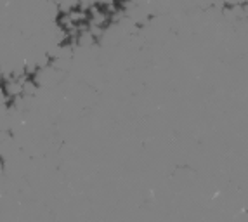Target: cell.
<instances>
[{
    "mask_svg": "<svg viewBox=\"0 0 248 222\" xmlns=\"http://www.w3.org/2000/svg\"><path fill=\"white\" fill-rule=\"evenodd\" d=\"M9 101H11V99H9L7 92H5L4 83H0V106H7Z\"/></svg>",
    "mask_w": 248,
    "mask_h": 222,
    "instance_id": "cell-1",
    "label": "cell"
}]
</instances>
